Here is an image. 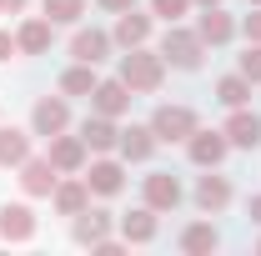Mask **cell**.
I'll return each instance as SVG.
<instances>
[{"label":"cell","instance_id":"277c9868","mask_svg":"<svg viewBox=\"0 0 261 256\" xmlns=\"http://www.w3.org/2000/svg\"><path fill=\"white\" fill-rule=\"evenodd\" d=\"M186 151H191V161L196 166H221L226 161V151H231V141H226V131H191L186 136Z\"/></svg>","mask_w":261,"mask_h":256},{"label":"cell","instance_id":"7a4b0ae2","mask_svg":"<svg viewBox=\"0 0 261 256\" xmlns=\"http://www.w3.org/2000/svg\"><path fill=\"white\" fill-rule=\"evenodd\" d=\"M161 61H171L176 70H196V65H201V35L171 25L166 40H161Z\"/></svg>","mask_w":261,"mask_h":256},{"label":"cell","instance_id":"52a82bcc","mask_svg":"<svg viewBox=\"0 0 261 256\" xmlns=\"http://www.w3.org/2000/svg\"><path fill=\"white\" fill-rule=\"evenodd\" d=\"M0 236L5 241H31L35 236V211L25 201H5L0 206Z\"/></svg>","mask_w":261,"mask_h":256},{"label":"cell","instance_id":"44dd1931","mask_svg":"<svg viewBox=\"0 0 261 256\" xmlns=\"http://www.w3.org/2000/svg\"><path fill=\"white\" fill-rule=\"evenodd\" d=\"M15 45L25 50V56H45L50 50V20L40 15V20H25L20 31H15Z\"/></svg>","mask_w":261,"mask_h":256},{"label":"cell","instance_id":"4dcf8cb0","mask_svg":"<svg viewBox=\"0 0 261 256\" xmlns=\"http://www.w3.org/2000/svg\"><path fill=\"white\" fill-rule=\"evenodd\" d=\"M15 50H20V45H15V35H10V31H0V61H10Z\"/></svg>","mask_w":261,"mask_h":256},{"label":"cell","instance_id":"5bb4252c","mask_svg":"<svg viewBox=\"0 0 261 256\" xmlns=\"http://www.w3.org/2000/svg\"><path fill=\"white\" fill-rule=\"evenodd\" d=\"M196 206L211 211V216L226 211V206H231V181H226V176H201V181H196Z\"/></svg>","mask_w":261,"mask_h":256},{"label":"cell","instance_id":"8fae6325","mask_svg":"<svg viewBox=\"0 0 261 256\" xmlns=\"http://www.w3.org/2000/svg\"><path fill=\"white\" fill-rule=\"evenodd\" d=\"M130 96H136V91H130L121 75H116V81H96V91H91V100H96L100 116H121V111L130 106Z\"/></svg>","mask_w":261,"mask_h":256},{"label":"cell","instance_id":"f546056e","mask_svg":"<svg viewBox=\"0 0 261 256\" xmlns=\"http://www.w3.org/2000/svg\"><path fill=\"white\" fill-rule=\"evenodd\" d=\"M246 40H256V45H261V5L246 15Z\"/></svg>","mask_w":261,"mask_h":256},{"label":"cell","instance_id":"7402d4cb","mask_svg":"<svg viewBox=\"0 0 261 256\" xmlns=\"http://www.w3.org/2000/svg\"><path fill=\"white\" fill-rule=\"evenodd\" d=\"M116 146H121V156H126V161H146L151 151H156V131H151V126H130V131H121Z\"/></svg>","mask_w":261,"mask_h":256},{"label":"cell","instance_id":"6da1fadb","mask_svg":"<svg viewBox=\"0 0 261 256\" xmlns=\"http://www.w3.org/2000/svg\"><path fill=\"white\" fill-rule=\"evenodd\" d=\"M161 75H166L161 50H141V45H130L126 56H121V81H126L130 91H156Z\"/></svg>","mask_w":261,"mask_h":256},{"label":"cell","instance_id":"9a60e30c","mask_svg":"<svg viewBox=\"0 0 261 256\" xmlns=\"http://www.w3.org/2000/svg\"><path fill=\"white\" fill-rule=\"evenodd\" d=\"M121 236H126V246H146V241H156V211H151V206L126 211V216H121Z\"/></svg>","mask_w":261,"mask_h":256},{"label":"cell","instance_id":"83f0119b","mask_svg":"<svg viewBox=\"0 0 261 256\" xmlns=\"http://www.w3.org/2000/svg\"><path fill=\"white\" fill-rule=\"evenodd\" d=\"M151 10H156L161 20H171V25H176V20L191 10V0H151Z\"/></svg>","mask_w":261,"mask_h":256},{"label":"cell","instance_id":"30bf717a","mask_svg":"<svg viewBox=\"0 0 261 256\" xmlns=\"http://www.w3.org/2000/svg\"><path fill=\"white\" fill-rule=\"evenodd\" d=\"M226 141L231 146H241V151H256L261 146V116L256 111H246V106H236L226 121Z\"/></svg>","mask_w":261,"mask_h":256},{"label":"cell","instance_id":"4fadbf2b","mask_svg":"<svg viewBox=\"0 0 261 256\" xmlns=\"http://www.w3.org/2000/svg\"><path fill=\"white\" fill-rule=\"evenodd\" d=\"M231 31H236V25H231V15L221 10V5H206V10H201V25H196L201 45H226Z\"/></svg>","mask_w":261,"mask_h":256},{"label":"cell","instance_id":"cb8c5ba5","mask_svg":"<svg viewBox=\"0 0 261 256\" xmlns=\"http://www.w3.org/2000/svg\"><path fill=\"white\" fill-rule=\"evenodd\" d=\"M221 246V236H216V226L211 221H196L181 231V251H191V256H206V251H216Z\"/></svg>","mask_w":261,"mask_h":256},{"label":"cell","instance_id":"ac0fdd59","mask_svg":"<svg viewBox=\"0 0 261 256\" xmlns=\"http://www.w3.org/2000/svg\"><path fill=\"white\" fill-rule=\"evenodd\" d=\"M106 236H111V211H91V206H86V211L75 216V241H81V246H96Z\"/></svg>","mask_w":261,"mask_h":256},{"label":"cell","instance_id":"f1b7e54d","mask_svg":"<svg viewBox=\"0 0 261 256\" xmlns=\"http://www.w3.org/2000/svg\"><path fill=\"white\" fill-rule=\"evenodd\" d=\"M241 75H246L251 86L261 81V45H256V40H251V45H246V56H241Z\"/></svg>","mask_w":261,"mask_h":256},{"label":"cell","instance_id":"ffe728a7","mask_svg":"<svg viewBox=\"0 0 261 256\" xmlns=\"http://www.w3.org/2000/svg\"><path fill=\"white\" fill-rule=\"evenodd\" d=\"M146 35H151V15H141L136 5L121 10V20H116V40L130 50V45H146Z\"/></svg>","mask_w":261,"mask_h":256},{"label":"cell","instance_id":"603a6c76","mask_svg":"<svg viewBox=\"0 0 261 256\" xmlns=\"http://www.w3.org/2000/svg\"><path fill=\"white\" fill-rule=\"evenodd\" d=\"M31 156V136L20 126H0V166H20Z\"/></svg>","mask_w":261,"mask_h":256},{"label":"cell","instance_id":"e0dca14e","mask_svg":"<svg viewBox=\"0 0 261 256\" xmlns=\"http://www.w3.org/2000/svg\"><path fill=\"white\" fill-rule=\"evenodd\" d=\"M106 50H111V35L106 31H75V40H70V56L86 61V65H100Z\"/></svg>","mask_w":261,"mask_h":256},{"label":"cell","instance_id":"2e32d148","mask_svg":"<svg viewBox=\"0 0 261 256\" xmlns=\"http://www.w3.org/2000/svg\"><path fill=\"white\" fill-rule=\"evenodd\" d=\"M86 186L96 196H116L126 186V171H121V161H91V176H86Z\"/></svg>","mask_w":261,"mask_h":256},{"label":"cell","instance_id":"d6986e66","mask_svg":"<svg viewBox=\"0 0 261 256\" xmlns=\"http://www.w3.org/2000/svg\"><path fill=\"white\" fill-rule=\"evenodd\" d=\"M91 206V186L86 181H56V211L61 216H81Z\"/></svg>","mask_w":261,"mask_h":256},{"label":"cell","instance_id":"7c38bea8","mask_svg":"<svg viewBox=\"0 0 261 256\" xmlns=\"http://www.w3.org/2000/svg\"><path fill=\"white\" fill-rule=\"evenodd\" d=\"M81 141H86V151H116V141H121V131L111 126V116H86L81 121Z\"/></svg>","mask_w":261,"mask_h":256},{"label":"cell","instance_id":"484cf974","mask_svg":"<svg viewBox=\"0 0 261 256\" xmlns=\"http://www.w3.org/2000/svg\"><path fill=\"white\" fill-rule=\"evenodd\" d=\"M216 100L231 106V111L246 106V100H251V81H246V75H221V81H216Z\"/></svg>","mask_w":261,"mask_h":256},{"label":"cell","instance_id":"836d02e7","mask_svg":"<svg viewBox=\"0 0 261 256\" xmlns=\"http://www.w3.org/2000/svg\"><path fill=\"white\" fill-rule=\"evenodd\" d=\"M246 216H251V221L261 226V196H251V201H246Z\"/></svg>","mask_w":261,"mask_h":256},{"label":"cell","instance_id":"9c48e42d","mask_svg":"<svg viewBox=\"0 0 261 256\" xmlns=\"http://www.w3.org/2000/svg\"><path fill=\"white\" fill-rule=\"evenodd\" d=\"M146 206L151 211H176L181 206V181L171 171H151L146 176Z\"/></svg>","mask_w":261,"mask_h":256},{"label":"cell","instance_id":"5b68a950","mask_svg":"<svg viewBox=\"0 0 261 256\" xmlns=\"http://www.w3.org/2000/svg\"><path fill=\"white\" fill-rule=\"evenodd\" d=\"M31 126H35V136H61L65 126H70V106H65L61 96H40L35 100V111H31Z\"/></svg>","mask_w":261,"mask_h":256},{"label":"cell","instance_id":"d6a6232c","mask_svg":"<svg viewBox=\"0 0 261 256\" xmlns=\"http://www.w3.org/2000/svg\"><path fill=\"white\" fill-rule=\"evenodd\" d=\"M25 10V0H0V15H20Z\"/></svg>","mask_w":261,"mask_h":256},{"label":"cell","instance_id":"d590c367","mask_svg":"<svg viewBox=\"0 0 261 256\" xmlns=\"http://www.w3.org/2000/svg\"><path fill=\"white\" fill-rule=\"evenodd\" d=\"M251 5H261V0H251Z\"/></svg>","mask_w":261,"mask_h":256},{"label":"cell","instance_id":"1f68e13d","mask_svg":"<svg viewBox=\"0 0 261 256\" xmlns=\"http://www.w3.org/2000/svg\"><path fill=\"white\" fill-rule=\"evenodd\" d=\"M100 10H111V15H121V10H130V5H136V0H96Z\"/></svg>","mask_w":261,"mask_h":256},{"label":"cell","instance_id":"3957f363","mask_svg":"<svg viewBox=\"0 0 261 256\" xmlns=\"http://www.w3.org/2000/svg\"><path fill=\"white\" fill-rule=\"evenodd\" d=\"M151 131H156V146H171V141H186L196 131V116L186 106H161V111L151 116Z\"/></svg>","mask_w":261,"mask_h":256},{"label":"cell","instance_id":"e575fe53","mask_svg":"<svg viewBox=\"0 0 261 256\" xmlns=\"http://www.w3.org/2000/svg\"><path fill=\"white\" fill-rule=\"evenodd\" d=\"M196 5H201V10H206V5H221V0H196Z\"/></svg>","mask_w":261,"mask_h":256},{"label":"cell","instance_id":"8992f818","mask_svg":"<svg viewBox=\"0 0 261 256\" xmlns=\"http://www.w3.org/2000/svg\"><path fill=\"white\" fill-rule=\"evenodd\" d=\"M56 181H61V171L50 166V156L40 161H20V186H25V196H56Z\"/></svg>","mask_w":261,"mask_h":256},{"label":"cell","instance_id":"ba28073f","mask_svg":"<svg viewBox=\"0 0 261 256\" xmlns=\"http://www.w3.org/2000/svg\"><path fill=\"white\" fill-rule=\"evenodd\" d=\"M50 166L61 171V176H75L81 166H86V141L81 136H50Z\"/></svg>","mask_w":261,"mask_h":256},{"label":"cell","instance_id":"d4e9b609","mask_svg":"<svg viewBox=\"0 0 261 256\" xmlns=\"http://www.w3.org/2000/svg\"><path fill=\"white\" fill-rule=\"evenodd\" d=\"M61 91H65V96H91V91H96V65L75 61V65L61 75Z\"/></svg>","mask_w":261,"mask_h":256},{"label":"cell","instance_id":"4316f807","mask_svg":"<svg viewBox=\"0 0 261 256\" xmlns=\"http://www.w3.org/2000/svg\"><path fill=\"white\" fill-rule=\"evenodd\" d=\"M40 10H45L50 25H70V20L86 15V0H40Z\"/></svg>","mask_w":261,"mask_h":256}]
</instances>
